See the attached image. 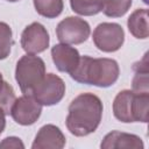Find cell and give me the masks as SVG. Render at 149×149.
Instances as JSON below:
<instances>
[{"label": "cell", "mask_w": 149, "mask_h": 149, "mask_svg": "<svg viewBox=\"0 0 149 149\" xmlns=\"http://www.w3.org/2000/svg\"><path fill=\"white\" fill-rule=\"evenodd\" d=\"M34 6L40 15L47 19H54L63 12L64 3L63 0H34Z\"/></svg>", "instance_id": "obj_16"}, {"label": "cell", "mask_w": 149, "mask_h": 149, "mask_svg": "<svg viewBox=\"0 0 149 149\" xmlns=\"http://www.w3.org/2000/svg\"><path fill=\"white\" fill-rule=\"evenodd\" d=\"M102 102L93 93L77 95L69 106L66 127L74 136H86L97 130L102 116Z\"/></svg>", "instance_id": "obj_1"}, {"label": "cell", "mask_w": 149, "mask_h": 149, "mask_svg": "<svg viewBox=\"0 0 149 149\" xmlns=\"http://www.w3.org/2000/svg\"><path fill=\"white\" fill-rule=\"evenodd\" d=\"M0 148H24V144L22 143V141L19 137L15 136H9L2 140V142L0 143Z\"/></svg>", "instance_id": "obj_21"}, {"label": "cell", "mask_w": 149, "mask_h": 149, "mask_svg": "<svg viewBox=\"0 0 149 149\" xmlns=\"http://www.w3.org/2000/svg\"><path fill=\"white\" fill-rule=\"evenodd\" d=\"M133 98L134 92L132 90L120 91L113 102L114 116L121 122H134L133 119Z\"/></svg>", "instance_id": "obj_12"}, {"label": "cell", "mask_w": 149, "mask_h": 149, "mask_svg": "<svg viewBox=\"0 0 149 149\" xmlns=\"http://www.w3.org/2000/svg\"><path fill=\"white\" fill-rule=\"evenodd\" d=\"M149 93H135L133 98V119L134 122H148Z\"/></svg>", "instance_id": "obj_17"}, {"label": "cell", "mask_w": 149, "mask_h": 149, "mask_svg": "<svg viewBox=\"0 0 149 149\" xmlns=\"http://www.w3.org/2000/svg\"><path fill=\"white\" fill-rule=\"evenodd\" d=\"M65 93L63 79L54 73H45L42 81L34 90L31 97L42 106H52L58 104Z\"/></svg>", "instance_id": "obj_6"}, {"label": "cell", "mask_w": 149, "mask_h": 149, "mask_svg": "<svg viewBox=\"0 0 149 149\" xmlns=\"http://www.w3.org/2000/svg\"><path fill=\"white\" fill-rule=\"evenodd\" d=\"M7 1H9V2H16V1H20V0H7Z\"/></svg>", "instance_id": "obj_24"}, {"label": "cell", "mask_w": 149, "mask_h": 149, "mask_svg": "<svg viewBox=\"0 0 149 149\" xmlns=\"http://www.w3.org/2000/svg\"><path fill=\"white\" fill-rule=\"evenodd\" d=\"M51 57L56 65V68L61 72L71 73L78 65L80 55L78 50L73 47H70V44H56L51 49Z\"/></svg>", "instance_id": "obj_9"}, {"label": "cell", "mask_w": 149, "mask_h": 149, "mask_svg": "<svg viewBox=\"0 0 149 149\" xmlns=\"http://www.w3.org/2000/svg\"><path fill=\"white\" fill-rule=\"evenodd\" d=\"M119 73V64L112 58H92L90 56H80L77 68L70 73V76L80 84L109 87L118 80Z\"/></svg>", "instance_id": "obj_2"}, {"label": "cell", "mask_w": 149, "mask_h": 149, "mask_svg": "<svg viewBox=\"0 0 149 149\" xmlns=\"http://www.w3.org/2000/svg\"><path fill=\"white\" fill-rule=\"evenodd\" d=\"M106 0H70L71 9L84 16H92L102 12Z\"/></svg>", "instance_id": "obj_15"}, {"label": "cell", "mask_w": 149, "mask_h": 149, "mask_svg": "<svg viewBox=\"0 0 149 149\" xmlns=\"http://www.w3.org/2000/svg\"><path fill=\"white\" fill-rule=\"evenodd\" d=\"M3 83H5V80H3V78H2V74L0 73V92H1V90H2V87H3Z\"/></svg>", "instance_id": "obj_23"}, {"label": "cell", "mask_w": 149, "mask_h": 149, "mask_svg": "<svg viewBox=\"0 0 149 149\" xmlns=\"http://www.w3.org/2000/svg\"><path fill=\"white\" fill-rule=\"evenodd\" d=\"M65 146V136L55 125H45L40 128L31 144L33 149H62Z\"/></svg>", "instance_id": "obj_10"}, {"label": "cell", "mask_w": 149, "mask_h": 149, "mask_svg": "<svg viewBox=\"0 0 149 149\" xmlns=\"http://www.w3.org/2000/svg\"><path fill=\"white\" fill-rule=\"evenodd\" d=\"M13 44L12 29L6 22H0V61L8 57Z\"/></svg>", "instance_id": "obj_19"}, {"label": "cell", "mask_w": 149, "mask_h": 149, "mask_svg": "<svg viewBox=\"0 0 149 149\" xmlns=\"http://www.w3.org/2000/svg\"><path fill=\"white\" fill-rule=\"evenodd\" d=\"M45 76V64L38 56L27 54L22 56L15 69V79L24 95L33 94L34 90Z\"/></svg>", "instance_id": "obj_3"}, {"label": "cell", "mask_w": 149, "mask_h": 149, "mask_svg": "<svg viewBox=\"0 0 149 149\" xmlns=\"http://www.w3.org/2000/svg\"><path fill=\"white\" fill-rule=\"evenodd\" d=\"M135 76L133 78V92L135 93H149V80H148V54L143 58L135 63L133 66Z\"/></svg>", "instance_id": "obj_14"}, {"label": "cell", "mask_w": 149, "mask_h": 149, "mask_svg": "<svg viewBox=\"0 0 149 149\" xmlns=\"http://www.w3.org/2000/svg\"><path fill=\"white\" fill-rule=\"evenodd\" d=\"M49 34L43 24L33 22L24 28L21 35V47L27 54L36 55L49 47Z\"/></svg>", "instance_id": "obj_7"}, {"label": "cell", "mask_w": 149, "mask_h": 149, "mask_svg": "<svg viewBox=\"0 0 149 149\" xmlns=\"http://www.w3.org/2000/svg\"><path fill=\"white\" fill-rule=\"evenodd\" d=\"M129 33L136 37L144 40L149 36L148 28V10L146 8H139L134 10L127 21Z\"/></svg>", "instance_id": "obj_13"}, {"label": "cell", "mask_w": 149, "mask_h": 149, "mask_svg": "<svg viewBox=\"0 0 149 149\" xmlns=\"http://www.w3.org/2000/svg\"><path fill=\"white\" fill-rule=\"evenodd\" d=\"M100 147L102 149H114V148H127V149H142L144 147L140 136L134 134H128L119 130H113L108 133Z\"/></svg>", "instance_id": "obj_11"}, {"label": "cell", "mask_w": 149, "mask_h": 149, "mask_svg": "<svg viewBox=\"0 0 149 149\" xmlns=\"http://www.w3.org/2000/svg\"><path fill=\"white\" fill-rule=\"evenodd\" d=\"M93 43L104 52L118 51L125 42L123 28L113 22H102L93 30Z\"/></svg>", "instance_id": "obj_4"}, {"label": "cell", "mask_w": 149, "mask_h": 149, "mask_svg": "<svg viewBox=\"0 0 149 149\" xmlns=\"http://www.w3.org/2000/svg\"><path fill=\"white\" fill-rule=\"evenodd\" d=\"M132 1L133 0H106L102 12L109 17H121L130 8Z\"/></svg>", "instance_id": "obj_18"}, {"label": "cell", "mask_w": 149, "mask_h": 149, "mask_svg": "<svg viewBox=\"0 0 149 149\" xmlns=\"http://www.w3.org/2000/svg\"><path fill=\"white\" fill-rule=\"evenodd\" d=\"M6 114L2 109H0V134L3 132L5 127H6Z\"/></svg>", "instance_id": "obj_22"}, {"label": "cell", "mask_w": 149, "mask_h": 149, "mask_svg": "<svg viewBox=\"0 0 149 149\" xmlns=\"http://www.w3.org/2000/svg\"><path fill=\"white\" fill-rule=\"evenodd\" d=\"M42 113V105L37 102L30 95H22L16 98L12 109L10 115L14 121L22 126H30L37 121Z\"/></svg>", "instance_id": "obj_8"}, {"label": "cell", "mask_w": 149, "mask_h": 149, "mask_svg": "<svg viewBox=\"0 0 149 149\" xmlns=\"http://www.w3.org/2000/svg\"><path fill=\"white\" fill-rule=\"evenodd\" d=\"M90 33V24L78 16L65 17L56 28L57 38L64 44H80L88 38Z\"/></svg>", "instance_id": "obj_5"}, {"label": "cell", "mask_w": 149, "mask_h": 149, "mask_svg": "<svg viewBox=\"0 0 149 149\" xmlns=\"http://www.w3.org/2000/svg\"><path fill=\"white\" fill-rule=\"evenodd\" d=\"M15 99H16V97H15V92H14L12 85H9L7 81H5L3 87L0 92V109H2L6 115L10 114V109H12V106H13Z\"/></svg>", "instance_id": "obj_20"}]
</instances>
